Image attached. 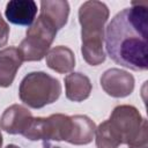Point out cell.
<instances>
[{"instance_id":"1","label":"cell","mask_w":148,"mask_h":148,"mask_svg":"<svg viewBox=\"0 0 148 148\" xmlns=\"http://www.w3.org/2000/svg\"><path fill=\"white\" fill-rule=\"evenodd\" d=\"M148 3L133 1L130 8L116 14L105 30V49L118 65L132 71H146Z\"/></svg>"},{"instance_id":"2","label":"cell","mask_w":148,"mask_h":148,"mask_svg":"<svg viewBox=\"0 0 148 148\" xmlns=\"http://www.w3.org/2000/svg\"><path fill=\"white\" fill-rule=\"evenodd\" d=\"M109 18L108 6L102 1H86L79 9V22L81 24L82 46L81 52L84 60L97 66L105 60L103 50L104 24Z\"/></svg>"},{"instance_id":"3","label":"cell","mask_w":148,"mask_h":148,"mask_svg":"<svg viewBox=\"0 0 148 148\" xmlns=\"http://www.w3.org/2000/svg\"><path fill=\"white\" fill-rule=\"evenodd\" d=\"M61 94V84L58 79L45 72H31L27 74L18 88L20 99L32 109H40L56 102Z\"/></svg>"},{"instance_id":"4","label":"cell","mask_w":148,"mask_h":148,"mask_svg":"<svg viewBox=\"0 0 148 148\" xmlns=\"http://www.w3.org/2000/svg\"><path fill=\"white\" fill-rule=\"evenodd\" d=\"M58 28L54 22L40 13L37 20L28 28L27 37L21 42L18 50L23 61H39L46 54L57 35Z\"/></svg>"},{"instance_id":"5","label":"cell","mask_w":148,"mask_h":148,"mask_svg":"<svg viewBox=\"0 0 148 148\" xmlns=\"http://www.w3.org/2000/svg\"><path fill=\"white\" fill-rule=\"evenodd\" d=\"M73 128L72 117L56 113L51 114L46 118L37 117L34 118L28 130L22 134L24 138L37 141L42 140L44 142V147L47 148L49 141H69Z\"/></svg>"},{"instance_id":"6","label":"cell","mask_w":148,"mask_h":148,"mask_svg":"<svg viewBox=\"0 0 148 148\" xmlns=\"http://www.w3.org/2000/svg\"><path fill=\"white\" fill-rule=\"evenodd\" d=\"M121 145L128 147L136 140L142 128L147 125V119L142 118L136 108L132 105H118L113 109L110 118L108 119Z\"/></svg>"},{"instance_id":"7","label":"cell","mask_w":148,"mask_h":148,"mask_svg":"<svg viewBox=\"0 0 148 148\" xmlns=\"http://www.w3.org/2000/svg\"><path fill=\"white\" fill-rule=\"evenodd\" d=\"M101 86L112 97H126L134 89V77L126 71L110 68L101 76Z\"/></svg>"},{"instance_id":"8","label":"cell","mask_w":148,"mask_h":148,"mask_svg":"<svg viewBox=\"0 0 148 148\" xmlns=\"http://www.w3.org/2000/svg\"><path fill=\"white\" fill-rule=\"evenodd\" d=\"M34 117L31 112L20 104H13L7 108L1 118L0 127L9 134H23L30 126Z\"/></svg>"},{"instance_id":"9","label":"cell","mask_w":148,"mask_h":148,"mask_svg":"<svg viewBox=\"0 0 148 148\" xmlns=\"http://www.w3.org/2000/svg\"><path fill=\"white\" fill-rule=\"evenodd\" d=\"M37 3L34 0H10L6 5L5 15L13 24L30 27L35 22Z\"/></svg>"},{"instance_id":"10","label":"cell","mask_w":148,"mask_h":148,"mask_svg":"<svg viewBox=\"0 0 148 148\" xmlns=\"http://www.w3.org/2000/svg\"><path fill=\"white\" fill-rule=\"evenodd\" d=\"M23 62L18 47L8 46L0 51V87H9Z\"/></svg>"},{"instance_id":"11","label":"cell","mask_w":148,"mask_h":148,"mask_svg":"<svg viewBox=\"0 0 148 148\" xmlns=\"http://www.w3.org/2000/svg\"><path fill=\"white\" fill-rule=\"evenodd\" d=\"M66 97L73 102H81L89 97L91 92V82L82 73H71L65 77Z\"/></svg>"},{"instance_id":"12","label":"cell","mask_w":148,"mask_h":148,"mask_svg":"<svg viewBox=\"0 0 148 148\" xmlns=\"http://www.w3.org/2000/svg\"><path fill=\"white\" fill-rule=\"evenodd\" d=\"M47 66L60 74L71 72L75 66V57L73 51L67 46H56L51 49L46 54Z\"/></svg>"},{"instance_id":"13","label":"cell","mask_w":148,"mask_h":148,"mask_svg":"<svg viewBox=\"0 0 148 148\" xmlns=\"http://www.w3.org/2000/svg\"><path fill=\"white\" fill-rule=\"evenodd\" d=\"M73 128L69 139V143L72 145H87L92 141L96 126L95 123L87 116L75 114L72 116Z\"/></svg>"},{"instance_id":"14","label":"cell","mask_w":148,"mask_h":148,"mask_svg":"<svg viewBox=\"0 0 148 148\" xmlns=\"http://www.w3.org/2000/svg\"><path fill=\"white\" fill-rule=\"evenodd\" d=\"M40 13L49 16L54 22V24L59 30L62 27H65V24L67 23V18L69 14V5L67 1L64 0H56V1L43 0L40 1Z\"/></svg>"},{"instance_id":"15","label":"cell","mask_w":148,"mask_h":148,"mask_svg":"<svg viewBox=\"0 0 148 148\" xmlns=\"http://www.w3.org/2000/svg\"><path fill=\"white\" fill-rule=\"evenodd\" d=\"M96 134V147L97 148H117L121 145V141L109 120L103 121L98 125L95 131Z\"/></svg>"},{"instance_id":"16","label":"cell","mask_w":148,"mask_h":148,"mask_svg":"<svg viewBox=\"0 0 148 148\" xmlns=\"http://www.w3.org/2000/svg\"><path fill=\"white\" fill-rule=\"evenodd\" d=\"M148 128L147 125L142 128L141 133L139 134V136L136 138V140L128 147V148H148V143H147V139H148V133H147Z\"/></svg>"},{"instance_id":"17","label":"cell","mask_w":148,"mask_h":148,"mask_svg":"<svg viewBox=\"0 0 148 148\" xmlns=\"http://www.w3.org/2000/svg\"><path fill=\"white\" fill-rule=\"evenodd\" d=\"M8 37H9V27L7 22L2 18L1 13H0V47L7 44Z\"/></svg>"},{"instance_id":"18","label":"cell","mask_w":148,"mask_h":148,"mask_svg":"<svg viewBox=\"0 0 148 148\" xmlns=\"http://www.w3.org/2000/svg\"><path fill=\"white\" fill-rule=\"evenodd\" d=\"M5 148H20V147L16 146V145H8V146H6Z\"/></svg>"},{"instance_id":"19","label":"cell","mask_w":148,"mask_h":148,"mask_svg":"<svg viewBox=\"0 0 148 148\" xmlns=\"http://www.w3.org/2000/svg\"><path fill=\"white\" fill-rule=\"evenodd\" d=\"M2 146V135H1V132H0V148Z\"/></svg>"},{"instance_id":"20","label":"cell","mask_w":148,"mask_h":148,"mask_svg":"<svg viewBox=\"0 0 148 148\" xmlns=\"http://www.w3.org/2000/svg\"><path fill=\"white\" fill-rule=\"evenodd\" d=\"M47 148H60V147H54V146H49Z\"/></svg>"}]
</instances>
